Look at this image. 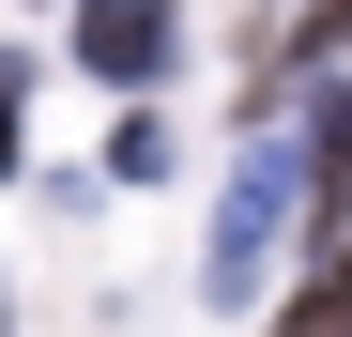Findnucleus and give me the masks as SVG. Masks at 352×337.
<instances>
[{"mask_svg": "<svg viewBox=\"0 0 352 337\" xmlns=\"http://www.w3.org/2000/svg\"><path fill=\"white\" fill-rule=\"evenodd\" d=\"M291 199H322V168H307V138H261L245 168H230V199H214V246H199L214 307H245L261 276H276V246H291Z\"/></svg>", "mask_w": 352, "mask_h": 337, "instance_id": "f257e3e1", "label": "nucleus"}, {"mask_svg": "<svg viewBox=\"0 0 352 337\" xmlns=\"http://www.w3.org/2000/svg\"><path fill=\"white\" fill-rule=\"evenodd\" d=\"M77 62L123 77V92H153L168 62H184V0H77Z\"/></svg>", "mask_w": 352, "mask_h": 337, "instance_id": "f03ea898", "label": "nucleus"}, {"mask_svg": "<svg viewBox=\"0 0 352 337\" xmlns=\"http://www.w3.org/2000/svg\"><path fill=\"white\" fill-rule=\"evenodd\" d=\"M16 107H31V62L0 46V168H31V123H16Z\"/></svg>", "mask_w": 352, "mask_h": 337, "instance_id": "7ed1b4c3", "label": "nucleus"}, {"mask_svg": "<svg viewBox=\"0 0 352 337\" xmlns=\"http://www.w3.org/2000/svg\"><path fill=\"white\" fill-rule=\"evenodd\" d=\"M307 46H352V0H307Z\"/></svg>", "mask_w": 352, "mask_h": 337, "instance_id": "20e7f679", "label": "nucleus"}]
</instances>
